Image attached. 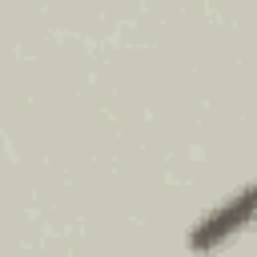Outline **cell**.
<instances>
[{"instance_id":"obj_1","label":"cell","mask_w":257,"mask_h":257,"mask_svg":"<svg viewBox=\"0 0 257 257\" xmlns=\"http://www.w3.org/2000/svg\"><path fill=\"white\" fill-rule=\"evenodd\" d=\"M257 221V181L253 185H245V189H237L229 201H221L217 209H209L193 229H189V237H185V245L193 249V253H213L217 245H225L229 237H237L245 225H253Z\"/></svg>"}]
</instances>
